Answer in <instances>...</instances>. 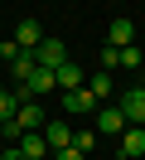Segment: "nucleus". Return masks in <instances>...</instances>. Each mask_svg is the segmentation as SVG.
Wrapping results in <instances>:
<instances>
[{
    "label": "nucleus",
    "instance_id": "nucleus-1",
    "mask_svg": "<svg viewBox=\"0 0 145 160\" xmlns=\"http://www.w3.org/2000/svg\"><path fill=\"white\" fill-rule=\"evenodd\" d=\"M126 126H131V121H126L121 107H97V117H92V131H97V136H121Z\"/></svg>",
    "mask_w": 145,
    "mask_h": 160
},
{
    "label": "nucleus",
    "instance_id": "nucleus-2",
    "mask_svg": "<svg viewBox=\"0 0 145 160\" xmlns=\"http://www.w3.org/2000/svg\"><path fill=\"white\" fill-rule=\"evenodd\" d=\"M97 107H102V102H97L87 88H73V92H63V112H68V117H97Z\"/></svg>",
    "mask_w": 145,
    "mask_h": 160
},
{
    "label": "nucleus",
    "instance_id": "nucleus-3",
    "mask_svg": "<svg viewBox=\"0 0 145 160\" xmlns=\"http://www.w3.org/2000/svg\"><path fill=\"white\" fill-rule=\"evenodd\" d=\"M116 107L126 112V121H131V126H145V88H126Z\"/></svg>",
    "mask_w": 145,
    "mask_h": 160
},
{
    "label": "nucleus",
    "instance_id": "nucleus-4",
    "mask_svg": "<svg viewBox=\"0 0 145 160\" xmlns=\"http://www.w3.org/2000/svg\"><path fill=\"white\" fill-rule=\"evenodd\" d=\"M121 160H145V126L121 131Z\"/></svg>",
    "mask_w": 145,
    "mask_h": 160
},
{
    "label": "nucleus",
    "instance_id": "nucleus-5",
    "mask_svg": "<svg viewBox=\"0 0 145 160\" xmlns=\"http://www.w3.org/2000/svg\"><path fill=\"white\" fill-rule=\"evenodd\" d=\"M19 88H24L29 97H44V92L58 88V73H53V68H34V73H29V82H19Z\"/></svg>",
    "mask_w": 145,
    "mask_h": 160
},
{
    "label": "nucleus",
    "instance_id": "nucleus-6",
    "mask_svg": "<svg viewBox=\"0 0 145 160\" xmlns=\"http://www.w3.org/2000/svg\"><path fill=\"white\" fill-rule=\"evenodd\" d=\"M15 146L24 150L29 160H53V150H48V141H44V131H24V136H19Z\"/></svg>",
    "mask_w": 145,
    "mask_h": 160
},
{
    "label": "nucleus",
    "instance_id": "nucleus-7",
    "mask_svg": "<svg viewBox=\"0 0 145 160\" xmlns=\"http://www.w3.org/2000/svg\"><path fill=\"white\" fill-rule=\"evenodd\" d=\"M34 58H39V68H58V63H68V49H63V39H44L34 49Z\"/></svg>",
    "mask_w": 145,
    "mask_h": 160
},
{
    "label": "nucleus",
    "instance_id": "nucleus-8",
    "mask_svg": "<svg viewBox=\"0 0 145 160\" xmlns=\"http://www.w3.org/2000/svg\"><path fill=\"white\" fill-rule=\"evenodd\" d=\"M44 141H48V150L73 146V126H68V121H44Z\"/></svg>",
    "mask_w": 145,
    "mask_h": 160
},
{
    "label": "nucleus",
    "instance_id": "nucleus-9",
    "mask_svg": "<svg viewBox=\"0 0 145 160\" xmlns=\"http://www.w3.org/2000/svg\"><path fill=\"white\" fill-rule=\"evenodd\" d=\"M19 102H29V92H24V88H0V121H15Z\"/></svg>",
    "mask_w": 145,
    "mask_h": 160
},
{
    "label": "nucleus",
    "instance_id": "nucleus-10",
    "mask_svg": "<svg viewBox=\"0 0 145 160\" xmlns=\"http://www.w3.org/2000/svg\"><path fill=\"white\" fill-rule=\"evenodd\" d=\"M15 121H19V126H24V131H39V126H44V107H39V102H19V112H15Z\"/></svg>",
    "mask_w": 145,
    "mask_h": 160
},
{
    "label": "nucleus",
    "instance_id": "nucleus-11",
    "mask_svg": "<svg viewBox=\"0 0 145 160\" xmlns=\"http://www.w3.org/2000/svg\"><path fill=\"white\" fill-rule=\"evenodd\" d=\"M15 44H19V49H39V44H44L39 20H19V24H15Z\"/></svg>",
    "mask_w": 145,
    "mask_h": 160
},
{
    "label": "nucleus",
    "instance_id": "nucleus-12",
    "mask_svg": "<svg viewBox=\"0 0 145 160\" xmlns=\"http://www.w3.org/2000/svg\"><path fill=\"white\" fill-rule=\"evenodd\" d=\"M58 88L63 92H73V88H87V78H82V68H77V63H58Z\"/></svg>",
    "mask_w": 145,
    "mask_h": 160
},
{
    "label": "nucleus",
    "instance_id": "nucleus-13",
    "mask_svg": "<svg viewBox=\"0 0 145 160\" xmlns=\"http://www.w3.org/2000/svg\"><path fill=\"white\" fill-rule=\"evenodd\" d=\"M34 68H39L34 49H19V58L10 63V78H15V82H29V73H34Z\"/></svg>",
    "mask_w": 145,
    "mask_h": 160
},
{
    "label": "nucleus",
    "instance_id": "nucleus-14",
    "mask_svg": "<svg viewBox=\"0 0 145 160\" xmlns=\"http://www.w3.org/2000/svg\"><path fill=\"white\" fill-rule=\"evenodd\" d=\"M106 39H111V49H126V44H135V24L131 20H111Z\"/></svg>",
    "mask_w": 145,
    "mask_h": 160
},
{
    "label": "nucleus",
    "instance_id": "nucleus-15",
    "mask_svg": "<svg viewBox=\"0 0 145 160\" xmlns=\"http://www.w3.org/2000/svg\"><path fill=\"white\" fill-rule=\"evenodd\" d=\"M87 92H92L97 102H106V97H111V73H106V68L92 73V78H87Z\"/></svg>",
    "mask_w": 145,
    "mask_h": 160
},
{
    "label": "nucleus",
    "instance_id": "nucleus-16",
    "mask_svg": "<svg viewBox=\"0 0 145 160\" xmlns=\"http://www.w3.org/2000/svg\"><path fill=\"white\" fill-rule=\"evenodd\" d=\"M73 146L82 150V155H92V146H97V131H92V126H77V131H73Z\"/></svg>",
    "mask_w": 145,
    "mask_h": 160
},
{
    "label": "nucleus",
    "instance_id": "nucleus-17",
    "mask_svg": "<svg viewBox=\"0 0 145 160\" xmlns=\"http://www.w3.org/2000/svg\"><path fill=\"white\" fill-rule=\"evenodd\" d=\"M116 63H121V68H140V49H135V44L116 49Z\"/></svg>",
    "mask_w": 145,
    "mask_h": 160
},
{
    "label": "nucleus",
    "instance_id": "nucleus-18",
    "mask_svg": "<svg viewBox=\"0 0 145 160\" xmlns=\"http://www.w3.org/2000/svg\"><path fill=\"white\" fill-rule=\"evenodd\" d=\"M0 136H5V141H19V136H24V126H19V121H0Z\"/></svg>",
    "mask_w": 145,
    "mask_h": 160
},
{
    "label": "nucleus",
    "instance_id": "nucleus-19",
    "mask_svg": "<svg viewBox=\"0 0 145 160\" xmlns=\"http://www.w3.org/2000/svg\"><path fill=\"white\" fill-rule=\"evenodd\" d=\"M0 58L15 63V58H19V44H15V39H5V44H0Z\"/></svg>",
    "mask_w": 145,
    "mask_h": 160
},
{
    "label": "nucleus",
    "instance_id": "nucleus-20",
    "mask_svg": "<svg viewBox=\"0 0 145 160\" xmlns=\"http://www.w3.org/2000/svg\"><path fill=\"white\" fill-rule=\"evenodd\" d=\"M53 160H87V155H82L77 146H63V150H53Z\"/></svg>",
    "mask_w": 145,
    "mask_h": 160
},
{
    "label": "nucleus",
    "instance_id": "nucleus-21",
    "mask_svg": "<svg viewBox=\"0 0 145 160\" xmlns=\"http://www.w3.org/2000/svg\"><path fill=\"white\" fill-rule=\"evenodd\" d=\"M0 160H29V155H24L19 146H5V150H0Z\"/></svg>",
    "mask_w": 145,
    "mask_h": 160
},
{
    "label": "nucleus",
    "instance_id": "nucleus-22",
    "mask_svg": "<svg viewBox=\"0 0 145 160\" xmlns=\"http://www.w3.org/2000/svg\"><path fill=\"white\" fill-rule=\"evenodd\" d=\"M140 68H145V53H140Z\"/></svg>",
    "mask_w": 145,
    "mask_h": 160
}]
</instances>
